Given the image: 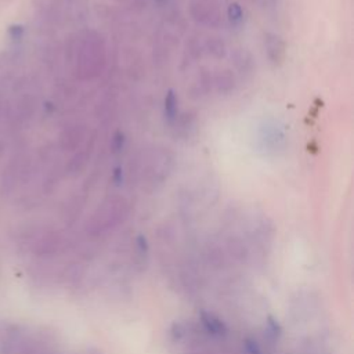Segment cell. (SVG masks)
<instances>
[{"instance_id": "3957f363", "label": "cell", "mask_w": 354, "mask_h": 354, "mask_svg": "<svg viewBox=\"0 0 354 354\" xmlns=\"http://www.w3.org/2000/svg\"><path fill=\"white\" fill-rule=\"evenodd\" d=\"M105 62L102 40L95 33H86L76 48V71L80 77H93L101 73Z\"/></svg>"}, {"instance_id": "6da1fadb", "label": "cell", "mask_w": 354, "mask_h": 354, "mask_svg": "<svg viewBox=\"0 0 354 354\" xmlns=\"http://www.w3.org/2000/svg\"><path fill=\"white\" fill-rule=\"evenodd\" d=\"M275 332L271 326H236L207 314L185 324L177 332V343L180 354H297Z\"/></svg>"}, {"instance_id": "7a4b0ae2", "label": "cell", "mask_w": 354, "mask_h": 354, "mask_svg": "<svg viewBox=\"0 0 354 354\" xmlns=\"http://www.w3.org/2000/svg\"><path fill=\"white\" fill-rule=\"evenodd\" d=\"M0 354H86L68 351L40 332L18 325L0 330Z\"/></svg>"}, {"instance_id": "9a60e30c", "label": "cell", "mask_w": 354, "mask_h": 354, "mask_svg": "<svg viewBox=\"0 0 354 354\" xmlns=\"http://www.w3.org/2000/svg\"><path fill=\"white\" fill-rule=\"evenodd\" d=\"M1 152H3V145H1V142H0V155H1Z\"/></svg>"}, {"instance_id": "ba28073f", "label": "cell", "mask_w": 354, "mask_h": 354, "mask_svg": "<svg viewBox=\"0 0 354 354\" xmlns=\"http://www.w3.org/2000/svg\"><path fill=\"white\" fill-rule=\"evenodd\" d=\"M35 113V101L30 97H22L17 101L11 119L15 124H25Z\"/></svg>"}, {"instance_id": "9c48e42d", "label": "cell", "mask_w": 354, "mask_h": 354, "mask_svg": "<svg viewBox=\"0 0 354 354\" xmlns=\"http://www.w3.org/2000/svg\"><path fill=\"white\" fill-rule=\"evenodd\" d=\"M84 138V129L80 126H72L64 130L61 134V147L65 151H72L76 149Z\"/></svg>"}, {"instance_id": "8992f818", "label": "cell", "mask_w": 354, "mask_h": 354, "mask_svg": "<svg viewBox=\"0 0 354 354\" xmlns=\"http://www.w3.org/2000/svg\"><path fill=\"white\" fill-rule=\"evenodd\" d=\"M191 12L196 21L209 26H218L223 19L218 3L216 0H194Z\"/></svg>"}, {"instance_id": "30bf717a", "label": "cell", "mask_w": 354, "mask_h": 354, "mask_svg": "<svg viewBox=\"0 0 354 354\" xmlns=\"http://www.w3.org/2000/svg\"><path fill=\"white\" fill-rule=\"evenodd\" d=\"M214 86L217 88V91L220 93H230L234 90L235 87V77L231 73V71H220L216 76H214Z\"/></svg>"}, {"instance_id": "4fadbf2b", "label": "cell", "mask_w": 354, "mask_h": 354, "mask_svg": "<svg viewBox=\"0 0 354 354\" xmlns=\"http://www.w3.org/2000/svg\"><path fill=\"white\" fill-rule=\"evenodd\" d=\"M209 51L214 55V57H223L224 55V51H225V47H224V43L221 40H217V39H210L209 43Z\"/></svg>"}, {"instance_id": "8fae6325", "label": "cell", "mask_w": 354, "mask_h": 354, "mask_svg": "<svg viewBox=\"0 0 354 354\" xmlns=\"http://www.w3.org/2000/svg\"><path fill=\"white\" fill-rule=\"evenodd\" d=\"M234 64L236 65V68L241 72H250L252 71V65H253L249 53L245 51V50L235 51V54H234Z\"/></svg>"}, {"instance_id": "5b68a950", "label": "cell", "mask_w": 354, "mask_h": 354, "mask_svg": "<svg viewBox=\"0 0 354 354\" xmlns=\"http://www.w3.org/2000/svg\"><path fill=\"white\" fill-rule=\"evenodd\" d=\"M26 171H28L26 158L19 155L11 159L6 166L0 180V187L3 194H10L11 191H14L15 187L25 178Z\"/></svg>"}, {"instance_id": "5bb4252c", "label": "cell", "mask_w": 354, "mask_h": 354, "mask_svg": "<svg viewBox=\"0 0 354 354\" xmlns=\"http://www.w3.org/2000/svg\"><path fill=\"white\" fill-rule=\"evenodd\" d=\"M228 17H230L231 22H234V24H241L242 22L243 12H242V8L239 7V4L234 3L228 7Z\"/></svg>"}, {"instance_id": "52a82bcc", "label": "cell", "mask_w": 354, "mask_h": 354, "mask_svg": "<svg viewBox=\"0 0 354 354\" xmlns=\"http://www.w3.org/2000/svg\"><path fill=\"white\" fill-rule=\"evenodd\" d=\"M264 47L267 51V57L272 64L282 62L285 57V44L279 36H277L275 33H266Z\"/></svg>"}, {"instance_id": "7c38bea8", "label": "cell", "mask_w": 354, "mask_h": 354, "mask_svg": "<svg viewBox=\"0 0 354 354\" xmlns=\"http://www.w3.org/2000/svg\"><path fill=\"white\" fill-rule=\"evenodd\" d=\"M165 115L169 122H174L177 118V98L173 91H169L165 98Z\"/></svg>"}, {"instance_id": "277c9868", "label": "cell", "mask_w": 354, "mask_h": 354, "mask_svg": "<svg viewBox=\"0 0 354 354\" xmlns=\"http://www.w3.org/2000/svg\"><path fill=\"white\" fill-rule=\"evenodd\" d=\"M260 148L267 153H278L286 147V134L274 120L266 122L259 131Z\"/></svg>"}]
</instances>
